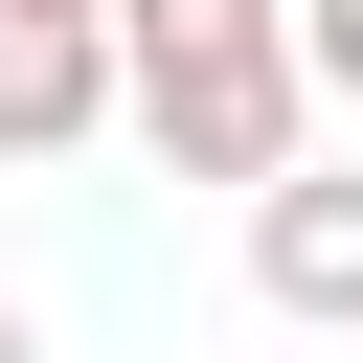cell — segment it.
<instances>
[{
  "instance_id": "2",
  "label": "cell",
  "mask_w": 363,
  "mask_h": 363,
  "mask_svg": "<svg viewBox=\"0 0 363 363\" xmlns=\"http://www.w3.org/2000/svg\"><path fill=\"white\" fill-rule=\"evenodd\" d=\"M250 295H272V318H318V340H363V159L250 182Z\"/></svg>"
},
{
  "instance_id": "3",
  "label": "cell",
  "mask_w": 363,
  "mask_h": 363,
  "mask_svg": "<svg viewBox=\"0 0 363 363\" xmlns=\"http://www.w3.org/2000/svg\"><path fill=\"white\" fill-rule=\"evenodd\" d=\"M91 136H113V23L0 0V159H91Z\"/></svg>"
},
{
  "instance_id": "1",
  "label": "cell",
  "mask_w": 363,
  "mask_h": 363,
  "mask_svg": "<svg viewBox=\"0 0 363 363\" xmlns=\"http://www.w3.org/2000/svg\"><path fill=\"white\" fill-rule=\"evenodd\" d=\"M113 113L182 159V182H295V0H113Z\"/></svg>"
},
{
  "instance_id": "4",
  "label": "cell",
  "mask_w": 363,
  "mask_h": 363,
  "mask_svg": "<svg viewBox=\"0 0 363 363\" xmlns=\"http://www.w3.org/2000/svg\"><path fill=\"white\" fill-rule=\"evenodd\" d=\"M295 68H318V91H363V0H295Z\"/></svg>"
},
{
  "instance_id": "5",
  "label": "cell",
  "mask_w": 363,
  "mask_h": 363,
  "mask_svg": "<svg viewBox=\"0 0 363 363\" xmlns=\"http://www.w3.org/2000/svg\"><path fill=\"white\" fill-rule=\"evenodd\" d=\"M0 363H45V318H23V295H0Z\"/></svg>"
},
{
  "instance_id": "6",
  "label": "cell",
  "mask_w": 363,
  "mask_h": 363,
  "mask_svg": "<svg viewBox=\"0 0 363 363\" xmlns=\"http://www.w3.org/2000/svg\"><path fill=\"white\" fill-rule=\"evenodd\" d=\"M68 23H113V0H68Z\"/></svg>"
}]
</instances>
